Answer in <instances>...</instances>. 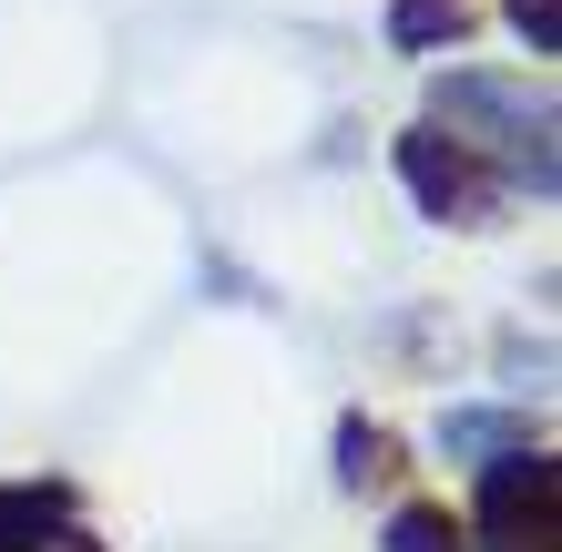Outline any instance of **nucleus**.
<instances>
[{"label": "nucleus", "mask_w": 562, "mask_h": 552, "mask_svg": "<svg viewBox=\"0 0 562 552\" xmlns=\"http://www.w3.org/2000/svg\"><path fill=\"white\" fill-rule=\"evenodd\" d=\"M481 532L491 552H552V461H502L481 481Z\"/></svg>", "instance_id": "f257e3e1"}, {"label": "nucleus", "mask_w": 562, "mask_h": 552, "mask_svg": "<svg viewBox=\"0 0 562 552\" xmlns=\"http://www.w3.org/2000/svg\"><path fill=\"white\" fill-rule=\"evenodd\" d=\"M400 174L419 184V205H429V215H481V205H491L481 174H471V154L440 144V134H409V144H400Z\"/></svg>", "instance_id": "f03ea898"}, {"label": "nucleus", "mask_w": 562, "mask_h": 552, "mask_svg": "<svg viewBox=\"0 0 562 552\" xmlns=\"http://www.w3.org/2000/svg\"><path fill=\"white\" fill-rule=\"evenodd\" d=\"M72 522V492H0V552H42Z\"/></svg>", "instance_id": "7ed1b4c3"}, {"label": "nucleus", "mask_w": 562, "mask_h": 552, "mask_svg": "<svg viewBox=\"0 0 562 552\" xmlns=\"http://www.w3.org/2000/svg\"><path fill=\"white\" fill-rule=\"evenodd\" d=\"M389 31H400V52H440V42H460V0H400Z\"/></svg>", "instance_id": "20e7f679"}, {"label": "nucleus", "mask_w": 562, "mask_h": 552, "mask_svg": "<svg viewBox=\"0 0 562 552\" xmlns=\"http://www.w3.org/2000/svg\"><path fill=\"white\" fill-rule=\"evenodd\" d=\"M389 552H460V532L440 511H400V522H389Z\"/></svg>", "instance_id": "39448f33"}, {"label": "nucleus", "mask_w": 562, "mask_h": 552, "mask_svg": "<svg viewBox=\"0 0 562 552\" xmlns=\"http://www.w3.org/2000/svg\"><path fill=\"white\" fill-rule=\"evenodd\" d=\"M512 21L532 31V52H552V31H562V11H552V0H512Z\"/></svg>", "instance_id": "423d86ee"}]
</instances>
